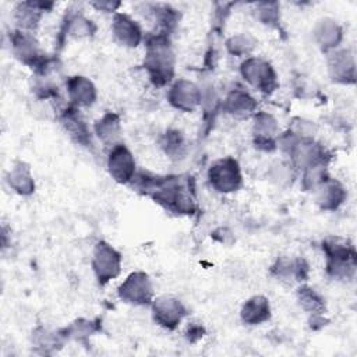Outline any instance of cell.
<instances>
[{
    "label": "cell",
    "instance_id": "obj_32",
    "mask_svg": "<svg viewBox=\"0 0 357 357\" xmlns=\"http://www.w3.org/2000/svg\"><path fill=\"white\" fill-rule=\"evenodd\" d=\"M268 180L279 188H286L296 180V169L289 160H278L269 166Z\"/></svg>",
    "mask_w": 357,
    "mask_h": 357
},
{
    "label": "cell",
    "instance_id": "obj_9",
    "mask_svg": "<svg viewBox=\"0 0 357 357\" xmlns=\"http://www.w3.org/2000/svg\"><path fill=\"white\" fill-rule=\"evenodd\" d=\"M252 144L261 152H273L278 149V139L282 134L279 121L268 112H257L252 117Z\"/></svg>",
    "mask_w": 357,
    "mask_h": 357
},
{
    "label": "cell",
    "instance_id": "obj_34",
    "mask_svg": "<svg viewBox=\"0 0 357 357\" xmlns=\"http://www.w3.org/2000/svg\"><path fill=\"white\" fill-rule=\"evenodd\" d=\"M287 130L298 138H315L318 127L311 120H307L304 117H294Z\"/></svg>",
    "mask_w": 357,
    "mask_h": 357
},
{
    "label": "cell",
    "instance_id": "obj_11",
    "mask_svg": "<svg viewBox=\"0 0 357 357\" xmlns=\"http://www.w3.org/2000/svg\"><path fill=\"white\" fill-rule=\"evenodd\" d=\"M106 169L109 176L119 184H130L137 173V163L130 148L120 142L109 148L106 158Z\"/></svg>",
    "mask_w": 357,
    "mask_h": 357
},
{
    "label": "cell",
    "instance_id": "obj_1",
    "mask_svg": "<svg viewBox=\"0 0 357 357\" xmlns=\"http://www.w3.org/2000/svg\"><path fill=\"white\" fill-rule=\"evenodd\" d=\"M128 185L176 215H192L197 211L195 195L188 177L137 172Z\"/></svg>",
    "mask_w": 357,
    "mask_h": 357
},
{
    "label": "cell",
    "instance_id": "obj_35",
    "mask_svg": "<svg viewBox=\"0 0 357 357\" xmlns=\"http://www.w3.org/2000/svg\"><path fill=\"white\" fill-rule=\"evenodd\" d=\"M204 333H205V329H204V326H202L201 324H198V322H190V324L187 325L185 332H184V335H185V337H187V340H188L190 343L198 342V340L204 336Z\"/></svg>",
    "mask_w": 357,
    "mask_h": 357
},
{
    "label": "cell",
    "instance_id": "obj_3",
    "mask_svg": "<svg viewBox=\"0 0 357 357\" xmlns=\"http://www.w3.org/2000/svg\"><path fill=\"white\" fill-rule=\"evenodd\" d=\"M326 275L333 280H351L356 275L357 254L354 245L342 237H326L322 241Z\"/></svg>",
    "mask_w": 357,
    "mask_h": 357
},
{
    "label": "cell",
    "instance_id": "obj_12",
    "mask_svg": "<svg viewBox=\"0 0 357 357\" xmlns=\"http://www.w3.org/2000/svg\"><path fill=\"white\" fill-rule=\"evenodd\" d=\"M172 107L183 113H192L202 103V89L192 81L178 78L169 85L166 93Z\"/></svg>",
    "mask_w": 357,
    "mask_h": 357
},
{
    "label": "cell",
    "instance_id": "obj_21",
    "mask_svg": "<svg viewBox=\"0 0 357 357\" xmlns=\"http://www.w3.org/2000/svg\"><path fill=\"white\" fill-rule=\"evenodd\" d=\"M66 92L68 103L74 107H91L98 98L95 84L84 75H73L66 81Z\"/></svg>",
    "mask_w": 357,
    "mask_h": 357
},
{
    "label": "cell",
    "instance_id": "obj_14",
    "mask_svg": "<svg viewBox=\"0 0 357 357\" xmlns=\"http://www.w3.org/2000/svg\"><path fill=\"white\" fill-rule=\"evenodd\" d=\"M112 36L113 40L123 47L127 49H135L138 47L144 39V31L138 21H135L130 14L117 11L113 14L112 18Z\"/></svg>",
    "mask_w": 357,
    "mask_h": 357
},
{
    "label": "cell",
    "instance_id": "obj_26",
    "mask_svg": "<svg viewBox=\"0 0 357 357\" xmlns=\"http://www.w3.org/2000/svg\"><path fill=\"white\" fill-rule=\"evenodd\" d=\"M66 342L61 331H50L39 326L32 332V347L39 354H52L57 351Z\"/></svg>",
    "mask_w": 357,
    "mask_h": 357
},
{
    "label": "cell",
    "instance_id": "obj_27",
    "mask_svg": "<svg viewBox=\"0 0 357 357\" xmlns=\"http://www.w3.org/2000/svg\"><path fill=\"white\" fill-rule=\"evenodd\" d=\"M297 301L300 307L310 315V317H317V315H325L326 305H325V298L321 293H318L314 287L300 283L296 291Z\"/></svg>",
    "mask_w": 357,
    "mask_h": 357
},
{
    "label": "cell",
    "instance_id": "obj_20",
    "mask_svg": "<svg viewBox=\"0 0 357 357\" xmlns=\"http://www.w3.org/2000/svg\"><path fill=\"white\" fill-rule=\"evenodd\" d=\"M222 109L236 119H248L258 112V102L245 88H233L222 100Z\"/></svg>",
    "mask_w": 357,
    "mask_h": 357
},
{
    "label": "cell",
    "instance_id": "obj_17",
    "mask_svg": "<svg viewBox=\"0 0 357 357\" xmlns=\"http://www.w3.org/2000/svg\"><path fill=\"white\" fill-rule=\"evenodd\" d=\"M96 32V25L92 20L85 17L81 10L70 7L61 21L59 31V40L63 43L67 39H88Z\"/></svg>",
    "mask_w": 357,
    "mask_h": 357
},
{
    "label": "cell",
    "instance_id": "obj_5",
    "mask_svg": "<svg viewBox=\"0 0 357 357\" xmlns=\"http://www.w3.org/2000/svg\"><path fill=\"white\" fill-rule=\"evenodd\" d=\"M240 75L250 86L264 95H271L279 86L273 66L258 56H248L241 61Z\"/></svg>",
    "mask_w": 357,
    "mask_h": 357
},
{
    "label": "cell",
    "instance_id": "obj_16",
    "mask_svg": "<svg viewBox=\"0 0 357 357\" xmlns=\"http://www.w3.org/2000/svg\"><path fill=\"white\" fill-rule=\"evenodd\" d=\"M310 266L301 257L280 255L271 266L272 276L284 284L304 283L308 278Z\"/></svg>",
    "mask_w": 357,
    "mask_h": 357
},
{
    "label": "cell",
    "instance_id": "obj_4",
    "mask_svg": "<svg viewBox=\"0 0 357 357\" xmlns=\"http://www.w3.org/2000/svg\"><path fill=\"white\" fill-rule=\"evenodd\" d=\"M10 47L17 60L33 70L35 74L54 71V59H50L40 47L32 32L14 29L10 32Z\"/></svg>",
    "mask_w": 357,
    "mask_h": 357
},
{
    "label": "cell",
    "instance_id": "obj_22",
    "mask_svg": "<svg viewBox=\"0 0 357 357\" xmlns=\"http://www.w3.org/2000/svg\"><path fill=\"white\" fill-rule=\"evenodd\" d=\"M312 38L317 46L324 53H328L340 46L343 40V28L336 20L331 17H324L318 20L314 25Z\"/></svg>",
    "mask_w": 357,
    "mask_h": 357
},
{
    "label": "cell",
    "instance_id": "obj_15",
    "mask_svg": "<svg viewBox=\"0 0 357 357\" xmlns=\"http://www.w3.org/2000/svg\"><path fill=\"white\" fill-rule=\"evenodd\" d=\"M59 121L73 142L84 148H91L93 145L92 131L81 116L78 107H74L68 103L60 110Z\"/></svg>",
    "mask_w": 357,
    "mask_h": 357
},
{
    "label": "cell",
    "instance_id": "obj_23",
    "mask_svg": "<svg viewBox=\"0 0 357 357\" xmlns=\"http://www.w3.org/2000/svg\"><path fill=\"white\" fill-rule=\"evenodd\" d=\"M92 130H93L95 137L107 148H112V146L123 142V139H121V134H123L121 119L114 112H106L102 117H99L93 123Z\"/></svg>",
    "mask_w": 357,
    "mask_h": 357
},
{
    "label": "cell",
    "instance_id": "obj_19",
    "mask_svg": "<svg viewBox=\"0 0 357 357\" xmlns=\"http://www.w3.org/2000/svg\"><path fill=\"white\" fill-rule=\"evenodd\" d=\"M312 192L315 195V202L319 209L329 212L337 211L347 198V191L344 185L329 174L315 187Z\"/></svg>",
    "mask_w": 357,
    "mask_h": 357
},
{
    "label": "cell",
    "instance_id": "obj_24",
    "mask_svg": "<svg viewBox=\"0 0 357 357\" xmlns=\"http://www.w3.org/2000/svg\"><path fill=\"white\" fill-rule=\"evenodd\" d=\"M6 181L8 187L18 195L29 197L35 192L36 184L32 170L28 163L22 160H15L6 174Z\"/></svg>",
    "mask_w": 357,
    "mask_h": 357
},
{
    "label": "cell",
    "instance_id": "obj_30",
    "mask_svg": "<svg viewBox=\"0 0 357 357\" xmlns=\"http://www.w3.org/2000/svg\"><path fill=\"white\" fill-rule=\"evenodd\" d=\"M100 329L99 322L86 318H78L71 322L68 326L60 329L66 340H75L79 343H85L91 336H93Z\"/></svg>",
    "mask_w": 357,
    "mask_h": 357
},
{
    "label": "cell",
    "instance_id": "obj_2",
    "mask_svg": "<svg viewBox=\"0 0 357 357\" xmlns=\"http://www.w3.org/2000/svg\"><path fill=\"white\" fill-rule=\"evenodd\" d=\"M144 68L155 86H166L173 82L176 74V57L170 35L155 32L145 35Z\"/></svg>",
    "mask_w": 357,
    "mask_h": 357
},
{
    "label": "cell",
    "instance_id": "obj_8",
    "mask_svg": "<svg viewBox=\"0 0 357 357\" xmlns=\"http://www.w3.org/2000/svg\"><path fill=\"white\" fill-rule=\"evenodd\" d=\"M117 296L121 301L135 307L151 305L155 298V291L149 275L144 271H134L128 273L119 284Z\"/></svg>",
    "mask_w": 357,
    "mask_h": 357
},
{
    "label": "cell",
    "instance_id": "obj_10",
    "mask_svg": "<svg viewBox=\"0 0 357 357\" xmlns=\"http://www.w3.org/2000/svg\"><path fill=\"white\" fill-rule=\"evenodd\" d=\"M151 312L156 325L166 331H174L187 315V308L181 300L173 296H159L152 300Z\"/></svg>",
    "mask_w": 357,
    "mask_h": 357
},
{
    "label": "cell",
    "instance_id": "obj_28",
    "mask_svg": "<svg viewBox=\"0 0 357 357\" xmlns=\"http://www.w3.org/2000/svg\"><path fill=\"white\" fill-rule=\"evenodd\" d=\"M151 8V14L155 20V24L158 26V32H163L170 35V32L177 26L180 21V14L176 8H173L169 4L158 3V4H148Z\"/></svg>",
    "mask_w": 357,
    "mask_h": 357
},
{
    "label": "cell",
    "instance_id": "obj_18",
    "mask_svg": "<svg viewBox=\"0 0 357 357\" xmlns=\"http://www.w3.org/2000/svg\"><path fill=\"white\" fill-rule=\"evenodd\" d=\"M50 1H20L13 10V18L15 22V29L35 32L40 24L45 13L53 8Z\"/></svg>",
    "mask_w": 357,
    "mask_h": 357
},
{
    "label": "cell",
    "instance_id": "obj_31",
    "mask_svg": "<svg viewBox=\"0 0 357 357\" xmlns=\"http://www.w3.org/2000/svg\"><path fill=\"white\" fill-rule=\"evenodd\" d=\"M257 39L248 32H238L226 39L225 47L229 54L236 57H248L257 47Z\"/></svg>",
    "mask_w": 357,
    "mask_h": 357
},
{
    "label": "cell",
    "instance_id": "obj_25",
    "mask_svg": "<svg viewBox=\"0 0 357 357\" xmlns=\"http://www.w3.org/2000/svg\"><path fill=\"white\" fill-rule=\"evenodd\" d=\"M272 310L269 300L262 294L247 298L240 308V319L248 326H257L271 319Z\"/></svg>",
    "mask_w": 357,
    "mask_h": 357
},
{
    "label": "cell",
    "instance_id": "obj_33",
    "mask_svg": "<svg viewBox=\"0 0 357 357\" xmlns=\"http://www.w3.org/2000/svg\"><path fill=\"white\" fill-rule=\"evenodd\" d=\"M257 20L269 28H278L280 22V6L278 1H259L255 4Z\"/></svg>",
    "mask_w": 357,
    "mask_h": 357
},
{
    "label": "cell",
    "instance_id": "obj_29",
    "mask_svg": "<svg viewBox=\"0 0 357 357\" xmlns=\"http://www.w3.org/2000/svg\"><path fill=\"white\" fill-rule=\"evenodd\" d=\"M159 145L162 151L173 160H178L184 158L187 151V142L180 130L169 128L166 130L159 139Z\"/></svg>",
    "mask_w": 357,
    "mask_h": 357
},
{
    "label": "cell",
    "instance_id": "obj_36",
    "mask_svg": "<svg viewBox=\"0 0 357 357\" xmlns=\"http://www.w3.org/2000/svg\"><path fill=\"white\" fill-rule=\"evenodd\" d=\"M95 10L103 11V13H117L119 7L121 6L120 1H110V0H98V1H91L89 3Z\"/></svg>",
    "mask_w": 357,
    "mask_h": 357
},
{
    "label": "cell",
    "instance_id": "obj_7",
    "mask_svg": "<svg viewBox=\"0 0 357 357\" xmlns=\"http://www.w3.org/2000/svg\"><path fill=\"white\" fill-rule=\"evenodd\" d=\"M121 254L107 241L99 240L92 250L91 268L100 286L116 279L121 272Z\"/></svg>",
    "mask_w": 357,
    "mask_h": 357
},
{
    "label": "cell",
    "instance_id": "obj_6",
    "mask_svg": "<svg viewBox=\"0 0 357 357\" xmlns=\"http://www.w3.org/2000/svg\"><path fill=\"white\" fill-rule=\"evenodd\" d=\"M206 177L209 185L220 194L236 192L243 185V173L240 163L231 156H225L213 160L208 167Z\"/></svg>",
    "mask_w": 357,
    "mask_h": 357
},
{
    "label": "cell",
    "instance_id": "obj_13",
    "mask_svg": "<svg viewBox=\"0 0 357 357\" xmlns=\"http://www.w3.org/2000/svg\"><path fill=\"white\" fill-rule=\"evenodd\" d=\"M328 75L332 82L351 85L356 82V60L350 49L337 47L326 53Z\"/></svg>",
    "mask_w": 357,
    "mask_h": 357
}]
</instances>
